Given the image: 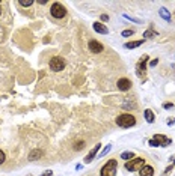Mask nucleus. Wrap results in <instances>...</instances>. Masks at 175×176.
<instances>
[{
  "instance_id": "nucleus-1",
  "label": "nucleus",
  "mask_w": 175,
  "mask_h": 176,
  "mask_svg": "<svg viewBox=\"0 0 175 176\" xmlns=\"http://www.w3.org/2000/svg\"><path fill=\"white\" fill-rule=\"evenodd\" d=\"M116 125L121 126V128H131V126L136 125V118H134L133 114L124 113V114L116 118Z\"/></svg>"
},
{
  "instance_id": "nucleus-2",
  "label": "nucleus",
  "mask_w": 175,
  "mask_h": 176,
  "mask_svg": "<svg viewBox=\"0 0 175 176\" xmlns=\"http://www.w3.org/2000/svg\"><path fill=\"white\" fill-rule=\"evenodd\" d=\"M116 159H109L101 169V176H115L116 175Z\"/></svg>"
},
{
  "instance_id": "nucleus-3",
  "label": "nucleus",
  "mask_w": 175,
  "mask_h": 176,
  "mask_svg": "<svg viewBox=\"0 0 175 176\" xmlns=\"http://www.w3.org/2000/svg\"><path fill=\"white\" fill-rule=\"evenodd\" d=\"M50 14H52V17L54 18H64L67 15V9H65V6L62 5V3H59V2H54L52 5V9H50Z\"/></svg>"
},
{
  "instance_id": "nucleus-4",
  "label": "nucleus",
  "mask_w": 175,
  "mask_h": 176,
  "mask_svg": "<svg viewBox=\"0 0 175 176\" xmlns=\"http://www.w3.org/2000/svg\"><path fill=\"white\" fill-rule=\"evenodd\" d=\"M145 166V159L143 158H133L130 161L125 163V169L128 172H136V170H140L142 167Z\"/></svg>"
},
{
  "instance_id": "nucleus-5",
  "label": "nucleus",
  "mask_w": 175,
  "mask_h": 176,
  "mask_svg": "<svg viewBox=\"0 0 175 176\" xmlns=\"http://www.w3.org/2000/svg\"><path fill=\"white\" fill-rule=\"evenodd\" d=\"M49 66L50 69L54 71V72H59L65 68V59L60 57V56H56V57H52V60L49 62Z\"/></svg>"
},
{
  "instance_id": "nucleus-6",
  "label": "nucleus",
  "mask_w": 175,
  "mask_h": 176,
  "mask_svg": "<svg viewBox=\"0 0 175 176\" xmlns=\"http://www.w3.org/2000/svg\"><path fill=\"white\" fill-rule=\"evenodd\" d=\"M148 59H150L148 56H142L140 62L136 65V72H138V75H139L142 80L145 78V71H146V62H148Z\"/></svg>"
},
{
  "instance_id": "nucleus-7",
  "label": "nucleus",
  "mask_w": 175,
  "mask_h": 176,
  "mask_svg": "<svg viewBox=\"0 0 175 176\" xmlns=\"http://www.w3.org/2000/svg\"><path fill=\"white\" fill-rule=\"evenodd\" d=\"M153 140H156L158 143V146H169L172 140L169 139V137H166V136H161V134H156L154 137H153Z\"/></svg>"
},
{
  "instance_id": "nucleus-8",
  "label": "nucleus",
  "mask_w": 175,
  "mask_h": 176,
  "mask_svg": "<svg viewBox=\"0 0 175 176\" xmlns=\"http://www.w3.org/2000/svg\"><path fill=\"white\" fill-rule=\"evenodd\" d=\"M89 50H91L92 53H101V51L104 50V47H103V44H101V42H98V41L92 39V41L89 42Z\"/></svg>"
},
{
  "instance_id": "nucleus-9",
  "label": "nucleus",
  "mask_w": 175,
  "mask_h": 176,
  "mask_svg": "<svg viewBox=\"0 0 175 176\" xmlns=\"http://www.w3.org/2000/svg\"><path fill=\"white\" fill-rule=\"evenodd\" d=\"M100 148H101V143H98V144H95L92 149H91V152H89V155H86L85 157V163H91L92 159L97 157V152L100 151Z\"/></svg>"
},
{
  "instance_id": "nucleus-10",
  "label": "nucleus",
  "mask_w": 175,
  "mask_h": 176,
  "mask_svg": "<svg viewBox=\"0 0 175 176\" xmlns=\"http://www.w3.org/2000/svg\"><path fill=\"white\" fill-rule=\"evenodd\" d=\"M130 88H131V81H130L128 78H119V80H118V89H119V90L125 92V90H128Z\"/></svg>"
},
{
  "instance_id": "nucleus-11",
  "label": "nucleus",
  "mask_w": 175,
  "mask_h": 176,
  "mask_svg": "<svg viewBox=\"0 0 175 176\" xmlns=\"http://www.w3.org/2000/svg\"><path fill=\"white\" fill-rule=\"evenodd\" d=\"M94 30H95L97 33H103V35H107V33H109V29L106 27L104 24H101V23H94Z\"/></svg>"
},
{
  "instance_id": "nucleus-12",
  "label": "nucleus",
  "mask_w": 175,
  "mask_h": 176,
  "mask_svg": "<svg viewBox=\"0 0 175 176\" xmlns=\"http://www.w3.org/2000/svg\"><path fill=\"white\" fill-rule=\"evenodd\" d=\"M154 175V169H153V166H143L142 169H140V176H153Z\"/></svg>"
},
{
  "instance_id": "nucleus-13",
  "label": "nucleus",
  "mask_w": 175,
  "mask_h": 176,
  "mask_svg": "<svg viewBox=\"0 0 175 176\" xmlns=\"http://www.w3.org/2000/svg\"><path fill=\"white\" fill-rule=\"evenodd\" d=\"M158 14H160L161 18H165L168 23H171V12H169L166 8H160V9H158Z\"/></svg>"
},
{
  "instance_id": "nucleus-14",
  "label": "nucleus",
  "mask_w": 175,
  "mask_h": 176,
  "mask_svg": "<svg viewBox=\"0 0 175 176\" xmlns=\"http://www.w3.org/2000/svg\"><path fill=\"white\" fill-rule=\"evenodd\" d=\"M143 116H145V121H146L148 123H153V122H154V113H153V110L146 108V110L143 111Z\"/></svg>"
},
{
  "instance_id": "nucleus-15",
  "label": "nucleus",
  "mask_w": 175,
  "mask_h": 176,
  "mask_svg": "<svg viewBox=\"0 0 175 176\" xmlns=\"http://www.w3.org/2000/svg\"><path fill=\"white\" fill-rule=\"evenodd\" d=\"M42 157V151H39V149H35V151H32L30 152V155H29V159L30 161H35V159L41 158Z\"/></svg>"
},
{
  "instance_id": "nucleus-16",
  "label": "nucleus",
  "mask_w": 175,
  "mask_h": 176,
  "mask_svg": "<svg viewBox=\"0 0 175 176\" xmlns=\"http://www.w3.org/2000/svg\"><path fill=\"white\" fill-rule=\"evenodd\" d=\"M142 44H143V39H140V41H133V42H127L124 47L128 48V50H131V48H136V47H139Z\"/></svg>"
},
{
  "instance_id": "nucleus-17",
  "label": "nucleus",
  "mask_w": 175,
  "mask_h": 176,
  "mask_svg": "<svg viewBox=\"0 0 175 176\" xmlns=\"http://www.w3.org/2000/svg\"><path fill=\"white\" fill-rule=\"evenodd\" d=\"M121 158L125 159V161H130V159L134 158V154H133V152H130V151H124L122 154H121Z\"/></svg>"
},
{
  "instance_id": "nucleus-18",
  "label": "nucleus",
  "mask_w": 175,
  "mask_h": 176,
  "mask_svg": "<svg viewBox=\"0 0 175 176\" xmlns=\"http://www.w3.org/2000/svg\"><path fill=\"white\" fill-rule=\"evenodd\" d=\"M18 3H20L21 6H24V8H29V6L33 5V0H20Z\"/></svg>"
},
{
  "instance_id": "nucleus-19",
  "label": "nucleus",
  "mask_w": 175,
  "mask_h": 176,
  "mask_svg": "<svg viewBox=\"0 0 175 176\" xmlns=\"http://www.w3.org/2000/svg\"><path fill=\"white\" fill-rule=\"evenodd\" d=\"M85 144H86V143H85L83 140L77 141V143L74 144V149H76V151H80V149H83V148H85Z\"/></svg>"
},
{
  "instance_id": "nucleus-20",
  "label": "nucleus",
  "mask_w": 175,
  "mask_h": 176,
  "mask_svg": "<svg viewBox=\"0 0 175 176\" xmlns=\"http://www.w3.org/2000/svg\"><path fill=\"white\" fill-rule=\"evenodd\" d=\"M156 35H157V33H156V32H153V30H146V32L143 33V36H145L146 39H148V38H154Z\"/></svg>"
},
{
  "instance_id": "nucleus-21",
  "label": "nucleus",
  "mask_w": 175,
  "mask_h": 176,
  "mask_svg": "<svg viewBox=\"0 0 175 176\" xmlns=\"http://www.w3.org/2000/svg\"><path fill=\"white\" fill-rule=\"evenodd\" d=\"M110 149H112V144H107V146H106L104 149H103V152L100 154V157H104V155L107 154V152H109V151H110Z\"/></svg>"
},
{
  "instance_id": "nucleus-22",
  "label": "nucleus",
  "mask_w": 175,
  "mask_h": 176,
  "mask_svg": "<svg viewBox=\"0 0 175 176\" xmlns=\"http://www.w3.org/2000/svg\"><path fill=\"white\" fill-rule=\"evenodd\" d=\"M133 33H134L133 30H122V33H121V35H122L124 38H128V36H131Z\"/></svg>"
},
{
  "instance_id": "nucleus-23",
  "label": "nucleus",
  "mask_w": 175,
  "mask_h": 176,
  "mask_svg": "<svg viewBox=\"0 0 175 176\" xmlns=\"http://www.w3.org/2000/svg\"><path fill=\"white\" fill-rule=\"evenodd\" d=\"M5 159H6L5 152H3V151H0V164H3V163H5Z\"/></svg>"
},
{
  "instance_id": "nucleus-24",
  "label": "nucleus",
  "mask_w": 175,
  "mask_h": 176,
  "mask_svg": "<svg viewBox=\"0 0 175 176\" xmlns=\"http://www.w3.org/2000/svg\"><path fill=\"white\" fill-rule=\"evenodd\" d=\"M172 107H174V104H171V103H165L163 104V108H166V110H171Z\"/></svg>"
},
{
  "instance_id": "nucleus-25",
  "label": "nucleus",
  "mask_w": 175,
  "mask_h": 176,
  "mask_svg": "<svg viewBox=\"0 0 175 176\" xmlns=\"http://www.w3.org/2000/svg\"><path fill=\"white\" fill-rule=\"evenodd\" d=\"M41 176H53V172H52V170H45V172H44Z\"/></svg>"
},
{
  "instance_id": "nucleus-26",
  "label": "nucleus",
  "mask_w": 175,
  "mask_h": 176,
  "mask_svg": "<svg viewBox=\"0 0 175 176\" xmlns=\"http://www.w3.org/2000/svg\"><path fill=\"white\" fill-rule=\"evenodd\" d=\"M150 144H151L153 148H157V146H158V143H157V141H156V140H153V139L150 140Z\"/></svg>"
},
{
  "instance_id": "nucleus-27",
  "label": "nucleus",
  "mask_w": 175,
  "mask_h": 176,
  "mask_svg": "<svg viewBox=\"0 0 175 176\" xmlns=\"http://www.w3.org/2000/svg\"><path fill=\"white\" fill-rule=\"evenodd\" d=\"M157 59H154V60H151V63H150V65H151V66H156V65H157Z\"/></svg>"
},
{
  "instance_id": "nucleus-28",
  "label": "nucleus",
  "mask_w": 175,
  "mask_h": 176,
  "mask_svg": "<svg viewBox=\"0 0 175 176\" xmlns=\"http://www.w3.org/2000/svg\"><path fill=\"white\" fill-rule=\"evenodd\" d=\"M174 123H175V119H174V118H171V119L168 121V125H174Z\"/></svg>"
},
{
  "instance_id": "nucleus-29",
  "label": "nucleus",
  "mask_w": 175,
  "mask_h": 176,
  "mask_svg": "<svg viewBox=\"0 0 175 176\" xmlns=\"http://www.w3.org/2000/svg\"><path fill=\"white\" fill-rule=\"evenodd\" d=\"M101 20H103V21H107V20H109V17H107V15H101Z\"/></svg>"
},
{
  "instance_id": "nucleus-30",
  "label": "nucleus",
  "mask_w": 175,
  "mask_h": 176,
  "mask_svg": "<svg viewBox=\"0 0 175 176\" xmlns=\"http://www.w3.org/2000/svg\"><path fill=\"white\" fill-rule=\"evenodd\" d=\"M0 14H2V6H0Z\"/></svg>"
}]
</instances>
